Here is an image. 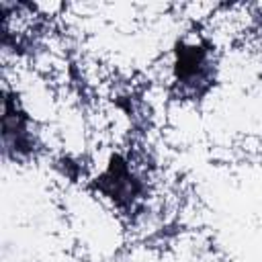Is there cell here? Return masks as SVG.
Segmentation results:
<instances>
[{
	"instance_id": "obj_3",
	"label": "cell",
	"mask_w": 262,
	"mask_h": 262,
	"mask_svg": "<svg viewBox=\"0 0 262 262\" xmlns=\"http://www.w3.org/2000/svg\"><path fill=\"white\" fill-rule=\"evenodd\" d=\"M2 147L4 156L12 162H23L35 156L39 149L37 131L29 113L20 106L16 92L4 88L2 94Z\"/></svg>"
},
{
	"instance_id": "obj_1",
	"label": "cell",
	"mask_w": 262,
	"mask_h": 262,
	"mask_svg": "<svg viewBox=\"0 0 262 262\" xmlns=\"http://www.w3.org/2000/svg\"><path fill=\"white\" fill-rule=\"evenodd\" d=\"M217 80L215 47L203 39H178L172 49V86L180 100L205 98Z\"/></svg>"
},
{
	"instance_id": "obj_2",
	"label": "cell",
	"mask_w": 262,
	"mask_h": 262,
	"mask_svg": "<svg viewBox=\"0 0 262 262\" xmlns=\"http://www.w3.org/2000/svg\"><path fill=\"white\" fill-rule=\"evenodd\" d=\"M94 188L121 213H135L147 194L143 176L121 154L111 156L106 168L94 178Z\"/></svg>"
}]
</instances>
